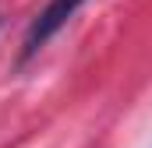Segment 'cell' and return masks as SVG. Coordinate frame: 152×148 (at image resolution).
I'll list each match as a JSON object with an SVG mask.
<instances>
[{
    "mask_svg": "<svg viewBox=\"0 0 152 148\" xmlns=\"http://www.w3.org/2000/svg\"><path fill=\"white\" fill-rule=\"evenodd\" d=\"M85 0H50L42 11H39L36 18H32V25H28V32H25V42H21V60H28V57H36L39 49L50 42V39L57 36L71 18L78 14V7H81Z\"/></svg>",
    "mask_w": 152,
    "mask_h": 148,
    "instance_id": "1",
    "label": "cell"
}]
</instances>
